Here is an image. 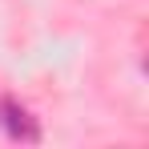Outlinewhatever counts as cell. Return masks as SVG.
Here are the masks:
<instances>
[{"mask_svg": "<svg viewBox=\"0 0 149 149\" xmlns=\"http://www.w3.org/2000/svg\"><path fill=\"white\" fill-rule=\"evenodd\" d=\"M0 129L12 137V141H40V125H36V117L28 113L20 101L12 97H0Z\"/></svg>", "mask_w": 149, "mask_h": 149, "instance_id": "cell-1", "label": "cell"}]
</instances>
